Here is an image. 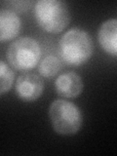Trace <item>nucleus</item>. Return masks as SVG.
Here are the masks:
<instances>
[{"label":"nucleus","instance_id":"nucleus-4","mask_svg":"<svg viewBox=\"0 0 117 156\" xmlns=\"http://www.w3.org/2000/svg\"><path fill=\"white\" fill-rule=\"evenodd\" d=\"M6 58L10 66L16 70H30L40 61L41 48L35 39L28 36L20 37L10 44Z\"/></svg>","mask_w":117,"mask_h":156},{"label":"nucleus","instance_id":"nucleus-8","mask_svg":"<svg viewBox=\"0 0 117 156\" xmlns=\"http://www.w3.org/2000/svg\"><path fill=\"white\" fill-rule=\"evenodd\" d=\"M100 45L112 57L117 56V20L109 19L104 22L98 31Z\"/></svg>","mask_w":117,"mask_h":156},{"label":"nucleus","instance_id":"nucleus-2","mask_svg":"<svg viewBox=\"0 0 117 156\" xmlns=\"http://www.w3.org/2000/svg\"><path fill=\"white\" fill-rule=\"evenodd\" d=\"M37 24L48 33H60L70 23V12L66 2L60 0H39L34 7Z\"/></svg>","mask_w":117,"mask_h":156},{"label":"nucleus","instance_id":"nucleus-7","mask_svg":"<svg viewBox=\"0 0 117 156\" xmlns=\"http://www.w3.org/2000/svg\"><path fill=\"white\" fill-rule=\"evenodd\" d=\"M22 27L21 19L9 9H0V42L11 41L16 38Z\"/></svg>","mask_w":117,"mask_h":156},{"label":"nucleus","instance_id":"nucleus-9","mask_svg":"<svg viewBox=\"0 0 117 156\" xmlns=\"http://www.w3.org/2000/svg\"><path fill=\"white\" fill-rule=\"evenodd\" d=\"M62 68V62L58 58L53 55L46 56L39 63L38 70L40 75L48 78L55 77Z\"/></svg>","mask_w":117,"mask_h":156},{"label":"nucleus","instance_id":"nucleus-11","mask_svg":"<svg viewBox=\"0 0 117 156\" xmlns=\"http://www.w3.org/2000/svg\"><path fill=\"white\" fill-rule=\"evenodd\" d=\"M8 7H10L9 10H11L13 12H19V13H23L27 11L32 5V1H8L5 2Z\"/></svg>","mask_w":117,"mask_h":156},{"label":"nucleus","instance_id":"nucleus-5","mask_svg":"<svg viewBox=\"0 0 117 156\" xmlns=\"http://www.w3.org/2000/svg\"><path fill=\"white\" fill-rule=\"evenodd\" d=\"M44 92V81L37 73L26 72L20 75L16 81V93L23 101H34Z\"/></svg>","mask_w":117,"mask_h":156},{"label":"nucleus","instance_id":"nucleus-3","mask_svg":"<svg viewBox=\"0 0 117 156\" xmlns=\"http://www.w3.org/2000/svg\"><path fill=\"white\" fill-rule=\"evenodd\" d=\"M49 118L53 130L62 136L77 134L82 127L83 116L80 108L71 101L56 100L49 106Z\"/></svg>","mask_w":117,"mask_h":156},{"label":"nucleus","instance_id":"nucleus-6","mask_svg":"<svg viewBox=\"0 0 117 156\" xmlns=\"http://www.w3.org/2000/svg\"><path fill=\"white\" fill-rule=\"evenodd\" d=\"M84 88L81 76L74 71L65 72L55 81L57 94L66 99H75L79 97Z\"/></svg>","mask_w":117,"mask_h":156},{"label":"nucleus","instance_id":"nucleus-10","mask_svg":"<svg viewBox=\"0 0 117 156\" xmlns=\"http://www.w3.org/2000/svg\"><path fill=\"white\" fill-rule=\"evenodd\" d=\"M15 74L6 62L0 61V96L11 90L14 84Z\"/></svg>","mask_w":117,"mask_h":156},{"label":"nucleus","instance_id":"nucleus-1","mask_svg":"<svg viewBox=\"0 0 117 156\" xmlns=\"http://www.w3.org/2000/svg\"><path fill=\"white\" fill-rule=\"evenodd\" d=\"M94 44L88 31L79 27H72L61 37L58 53L63 62L70 66H80L90 60Z\"/></svg>","mask_w":117,"mask_h":156}]
</instances>
